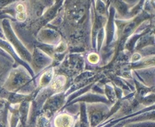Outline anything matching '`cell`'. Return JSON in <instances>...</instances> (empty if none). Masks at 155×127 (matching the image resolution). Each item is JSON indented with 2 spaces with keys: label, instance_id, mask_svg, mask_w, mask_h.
<instances>
[{
  "label": "cell",
  "instance_id": "cell-4",
  "mask_svg": "<svg viewBox=\"0 0 155 127\" xmlns=\"http://www.w3.org/2000/svg\"><path fill=\"white\" fill-rule=\"evenodd\" d=\"M150 123H142V124H136V125H129L127 127H150Z\"/></svg>",
  "mask_w": 155,
  "mask_h": 127
},
{
  "label": "cell",
  "instance_id": "cell-6",
  "mask_svg": "<svg viewBox=\"0 0 155 127\" xmlns=\"http://www.w3.org/2000/svg\"><path fill=\"white\" fill-rule=\"evenodd\" d=\"M0 37H1V38L4 37V36H3V34H2V33L1 30H0Z\"/></svg>",
  "mask_w": 155,
  "mask_h": 127
},
{
  "label": "cell",
  "instance_id": "cell-3",
  "mask_svg": "<svg viewBox=\"0 0 155 127\" xmlns=\"http://www.w3.org/2000/svg\"><path fill=\"white\" fill-rule=\"evenodd\" d=\"M0 127H7L6 125V113L5 111L0 115Z\"/></svg>",
  "mask_w": 155,
  "mask_h": 127
},
{
  "label": "cell",
  "instance_id": "cell-2",
  "mask_svg": "<svg viewBox=\"0 0 155 127\" xmlns=\"http://www.w3.org/2000/svg\"><path fill=\"white\" fill-rule=\"evenodd\" d=\"M8 62L5 60V57H3V55H1L0 53V86L4 84L6 73L8 71Z\"/></svg>",
  "mask_w": 155,
  "mask_h": 127
},
{
  "label": "cell",
  "instance_id": "cell-7",
  "mask_svg": "<svg viewBox=\"0 0 155 127\" xmlns=\"http://www.w3.org/2000/svg\"><path fill=\"white\" fill-rule=\"evenodd\" d=\"M1 52H2V51H0V53H1Z\"/></svg>",
  "mask_w": 155,
  "mask_h": 127
},
{
  "label": "cell",
  "instance_id": "cell-1",
  "mask_svg": "<svg viewBox=\"0 0 155 127\" xmlns=\"http://www.w3.org/2000/svg\"><path fill=\"white\" fill-rule=\"evenodd\" d=\"M74 122V118L71 115L66 114V113L58 115L54 120L55 127H72Z\"/></svg>",
  "mask_w": 155,
  "mask_h": 127
},
{
  "label": "cell",
  "instance_id": "cell-5",
  "mask_svg": "<svg viewBox=\"0 0 155 127\" xmlns=\"http://www.w3.org/2000/svg\"><path fill=\"white\" fill-rule=\"evenodd\" d=\"M11 3V2L8 1H0V8H2L5 6L8 5Z\"/></svg>",
  "mask_w": 155,
  "mask_h": 127
}]
</instances>
